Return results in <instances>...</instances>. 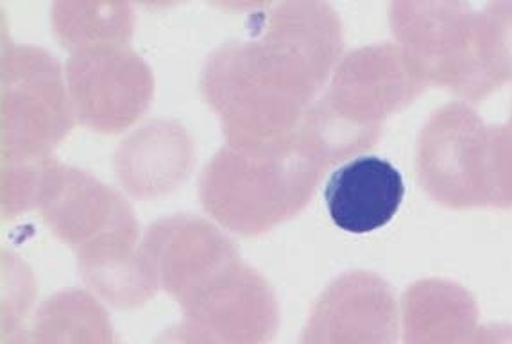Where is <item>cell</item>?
<instances>
[{
	"label": "cell",
	"mask_w": 512,
	"mask_h": 344,
	"mask_svg": "<svg viewBox=\"0 0 512 344\" xmlns=\"http://www.w3.org/2000/svg\"><path fill=\"white\" fill-rule=\"evenodd\" d=\"M342 22L332 6L294 0L271 6L253 35L222 43L201 70V94L226 142L291 135L341 61Z\"/></svg>",
	"instance_id": "cell-1"
},
{
	"label": "cell",
	"mask_w": 512,
	"mask_h": 344,
	"mask_svg": "<svg viewBox=\"0 0 512 344\" xmlns=\"http://www.w3.org/2000/svg\"><path fill=\"white\" fill-rule=\"evenodd\" d=\"M326 167L299 128L273 140L226 142L201 172L199 199L226 230L260 235L307 207Z\"/></svg>",
	"instance_id": "cell-2"
},
{
	"label": "cell",
	"mask_w": 512,
	"mask_h": 344,
	"mask_svg": "<svg viewBox=\"0 0 512 344\" xmlns=\"http://www.w3.org/2000/svg\"><path fill=\"white\" fill-rule=\"evenodd\" d=\"M425 85L400 45L360 47L341 58L299 131L330 167L373 146L382 122L412 103Z\"/></svg>",
	"instance_id": "cell-3"
},
{
	"label": "cell",
	"mask_w": 512,
	"mask_h": 344,
	"mask_svg": "<svg viewBox=\"0 0 512 344\" xmlns=\"http://www.w3.org/2000/svg\"><path fill=\"white\" fill-rule=\"evenodd\" d=\"M418 171L444 205L511 207L512 128L486 126L466 104L444 106L421 131Z\"/></svg>",
	"instance_id": "cell-4"
},
{
	"label": "cell",
	"mask_w": 512,
	"mask_h": 344,
	"mask_svg": "<svg viewBox=\"0 0 512 344\" xmlns=\"http://www.w3.org/2000/svg\"><path fill=\"white\" fill-rule=\"evenodd\" d=\"M0 70L2 164L52 158L76 124L60 61L42 47L9 43Z\"/></svg>",
	"instance_id": "cell-5"
},
{
	"label": "cell",
	"mask_w": 512,
	"mask_h": 344,
	"mask_svg": "<svg viewBox=\"0 0 512 344\" xmlns=\"http://www.w3.org/2000/svg\"><path fill=\"white\" fill-rule=\"evenodd\" d=\"M391 27L425 83L466 97L491 92L477 60V15L455 2H394Z\"/></svg>",
	"instance_id": "cell-6"
},
{
	"label": "cell",
	"mask_w": 512,
	"mask_h": 344,
	"mask_svg": "<svg viewBox=\"0 0 512 344\" xmlns=\"http://www.w3.org/2000/svg\"><path fill=\"white\" fill-rule=\"evenodd\" d=\"M65 79L76 122L99 133L128 129L153 101V70L129 45L70 52Z\"/></svg>",
	"instance_id": "cell-7"
},
{
	"label": "cell",
	"mask_w": 512,
	"mask_h": 344,
	"mask_svg": "<svg viewBox=\"0 0 512 344\" xmlns=\"http://www.w3.org/2000/svg\"><path fill=\"white\" fill-rule=\"evenodd\" d=\"M36 208L76 253L108 237H140L135 210L119 190L54 158L43 162Z\"/></svg>",
	"instance_id": "cell-8"
},
{
	"label": "cell",
	"mask_w": 512,
	"mask_h": 344,
	"mask_svg": "<svg viewBox=\"0 0 512 344\" xmlns=\"http://www.w3.org/2000/svg\"><path fill=\"white\" fill-rule=\"evenodd\" d=\"M190 325L219 344H269L280 325L273 287L242 260L180 303Z\"/></svg>",
	"instance_id": "cell-9"
},
{
	"label": "cell",
	"mask_w": 512,
	"mask_h": 344,
	"mask_svg": "<svg viewBox=\"0 0 512 344\" xmlns=\"http://www.w3.org/2000/svg\"><path fill=\"white\" fill-rule=\"evenodd\" d=\"M400 310L384 278L351 271L326 287L299 344H396Z\"/></svg>",
	"instance_id": "cell-10"
},
{
	"label": "cell",
	"mask_w": 512,
	"mask_h": 344,
	"mask_svg": "<svg viewBox=\"0 0 512 344\" xmlns=\"http://www.w3.org/2000/svg\"><path fill=\"white\" fill-rule=\"evenodd\" d=\"M140 242L160 289L178 303L242 260L235 242L219 226L196 215L162 217L147 228Z\"/></svg>",
	"instance_id": "cell-11"
},
{
	"label": "cell",
	"mask_w": 512,
	"mask_h": 344,
	"mask_svg": "<svg viewBox=\"0 0 512 344\" xmlns=\"http://www.w3.org/2000/svg\"><path fill=\"white\" fill-rule=\"evenodd\" d=\"M194 140L171 119H153L120 142L113 169L129 196L160 198L178 189L194 167Z\"/></svg>",
	"instance_id": "cell-12"
},
{
	"label": "cell",
	"mask_w": 512,
	"mask_h": 344,
	"mask_svg": "<svg viewBox=\"0 0 512 344\" xmlns=\"http://www.w3.org/2000/svg\"><path fill=\"white\" fill-rule=\"evenodd\" d=\"M403 194L402 174L378 156H360L341 165L325 189L333 223L357 235L389 223L402 205Z\"/></svg>",
	"instance_id": "cell-13"
},
{
	"label": "cell",
	"mask_w": 512,
	"mask_h": 344,
	"mask_svg": "<svg viewBox=\"0 0 512 344\" xmlns=\"http://www.w3.org/2000/svg\"><path fill=\"white\" fill-rule=\"evenodd\" d=\"M140 237H108L76 253L79 275L97 300L135 309L160 289Z\"/></svg>",
	"instance_id": "cell-14"
},
{
	"label": "cell",
	"mask_w": 512,
	"mask_h": 344,
	"mask_svg": "<svg viewBox=\"0 0 512 344\" xmlns=\"http://www.w3.org/2000/svg\"><path fill=\"white\" fill-rule=\"evenodd\" d=\"M403 343L466 344L478 328V307L462 285L421 280L403 294Z\"/></svg>",
	"instance_id": "cell-15"
},
{
	"label": "cell",
	"mask_w": 512,
	"mask_h": 344,
	"mask_svg": "<svg viewBox=\"0 0 512 344\" xmlns=\"http://www.w3.org/2000/svg\"><path fill=\"white\" fill-rule=\"evenodd\" d=\"M27 344H120L110 316L94 294L65 289L43 301Z\"/></svg>",
	"instance_id": "cell-16"
},
{
	"label": "cell",
	"mask_w": 512,
	"mask_h": 344,
	"mask_svg": "<svg viewBox=\"0 0 512 344\" xmlns=\"http://www.w3.org/2000/svg\"><path fill=\"white\" fill-rule=\"evenodd\" d=\"M52 31L70 52L99 45H128L135 11L119 0H63L51 9Z\"/></svg>",
	"instance_id": "cell-17"
},
{
	"label": "cell",
	"mask_w": 512,
	"mask_h": 344,
	"mask_svg": "<svg viewBox=\"0 0 512 344\" xmlns=\"http://www.w3.org/2000/svg\"><path fill=\"white\" fill-rule=\"evenodd\" d=\"M477 60L489 90L512 79V4L477 15Z\"/></svg>",
	"instance_id": "cell-18"
},
{
	"label": "cell",
	"mask_w": 512,
	"mask_h": 344,
	"mask_svg": "<svg viewBox=\"0 0 512 344\" xmlns=\"http://www.w3.org/2000/svg\"><path fill=\"white\" fill-rule=\"evenodd\" d=\"M43 162L2 164V212L4 215H18L36 208Z\"/></svg>",
	"instance_id": "cell-19"
},
{
	"label": "cell",
	"mask_w": 512,
	"mask_h": 344,
	"mask_svg": "<svg viewBox=\"0 0 512 344\" xmlns=\"http://www.w3.org/2000/svg\"><path fill=\"white\" fill-rule=\"evenodd\" d=\"M153 344H219L203 330L183 321L180 325L163 330L160 336L154 339Z\"/></svg>",
	"instance_id": "cell-20"
},
{
	"label": "cell",
	"mask_w": 512,
	"mask_h": 344,
	"mask_svg": "<svg viewBox=\"0 0 512 344\" xmlns=\"http://www.w3.org/2000/svg\"><path fill=\"white\" fill-rule=\"evenodd\" d=\"M466 344H512V325L509 323L478 325Z\"/></svg>",
	"instance_id": "cell-21"
}]
</instances>
